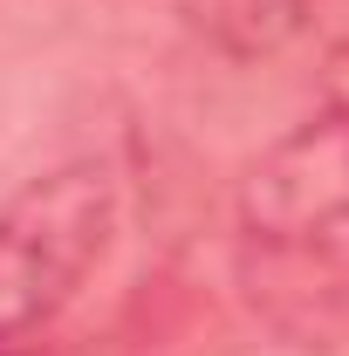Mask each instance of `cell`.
<instances>
[{
  "label": "cell",
  "instance_id": "1",
  "mask_svg": "<svg viewBox=\"0 0 349 356\" xmlns=\"http://www.w3.org/2000/svg\"><path fill=\"white\" fill-rule=\"evenodd\" d=\"M240 281L288 336L349 309V103L254 158L240 185Z\"/></svg>",
  "mask_w": 349,
  "mask_h": 356
},
{
  "label": "cell",
  "instance_id": "2",
  "mask_svg": "<svg viewBox=\"0 0 349 356\" xmlns=\"http://www.w3.org/2000/svg\"><path fill=\"white\" fill-rule=\"evenodd\" d=\"M117 233V172L76 158L0 206V343H28L69 309Z\"/></svg>",
  "mask_w": 349,
  "mask_h": 356
},
{
  "label": "cell",
  "instance_id": "3",
  "mask_svg": "<svg viewBox=\"0 0 349 356\" xmlns=\"http://www.w3.org/2000/svg\"><path fill=\"white\" fill-rule=\"evenodd\" d=\"M172 14L226 62H267L308 28V0H172Z\"/></svg>",
  "mask_w": 349,
  "mask_h": 356
},
{
  "label": "cell",
  "instance_id": "4",
  "mask_svg": "<svg viewBox=\"0 0 349 356\" xmlns=\"http://www.w3.org/2000/svg\"><path fill=\"white\" fill-rule=\"evenodd\" d=\"M0 356H48V350H28V343H0Z\"/></svg>",
  "mask_w": 349,
  "mask_h": 356
}]
</instances>
